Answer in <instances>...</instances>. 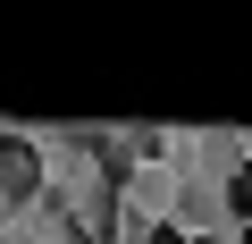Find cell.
<instances>
[{
    "instance_id": "cell-4",
    "label": "cell",
    "mask_w": 252,
    "mask_h": 244,
    "mask_svg": "<svg viewBox=\"0 0 252 244\" xmlns=\"http://www.w3.org/2000/svg\"><path fill=\"white\" fill-rule=\"evenodd\" d=\"M135 244H193V236H185V227H143Z\"/></svg>"
},
{
    "instance_id": "cell-3",
    "label": "cell",
    "mask_w": 252,
    "mask_h": 244,
    "mask_svg": "<svg viewBox=\"0 0 252 244\" xmlns=\"http://www.w3.org/2000/svg\"><path fill=\"white\" fill-rule=\"evenodd\" d=\"M227 210H235V219H252V160H235V169H227Z\"/></svg>"
},
{
    "instance_id": "cell-2",
    "label": "cell",
    "mask_w": 252,
    "mask_h": 244,
    "mask_svg": "<svg viewBox=\"0 0 252 244\" xmlns=\"http://www.w3.org/2000/svg\"><path fill=\"white\" fill-rule=\"evenodd\" d=\"M76 227H84V244H109V236H118V185H101V177H93V194H84V219H76Z\"/></svg>"
},
{
    "instance_id": "cell-1",
    "label": "cell",
    "mask_w": 252,
    "mask_h": 244,
    "mask_svg": "<svg viewBox=\"0 0 252 244\" xmlns=\"http://www.w3.org/2000/svg\"><path fill=\"white\" fill-rule=\"evenodd\" d=\"M42 194V152L26 135H0V202H34Z\"/></svg>"
}]
</instances>
